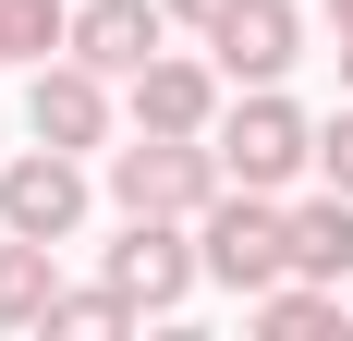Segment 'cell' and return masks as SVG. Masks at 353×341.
<instances>
[{
    "label": "cell",
    "instance_id": "6da1fadb",
    "mask_svg": "<svg viewBox=\"0 0 353 341\" xmlns=\"http://www.w3.org/2000/svg\"><path fill=\"white\" fill-rule=\"evenodd\" d=\"M232 183L208 135H134L110 146V207L122 220H208V195Z\"/></svg>",
    "mask_w": 353,
    "mask_h": 341
},
{
    "label": "cell",
    "instance_id": "7a4b0ae2",
    "mask_svg": "<svg viewBox=\"0 0 353 341\" xmlns=\"http://www.w3.org/2000/svg\"><path fill=\"white\" fill-rule=\"evenodd\" d=\"M195 244H208V280L219 293H268V280H292V207L281 195H256V183H219L208 220H195Z\"/></svg>",
    "mask_w": 353,
    "mask_h": 341
},
{
    "label": "cell",
    "instance_id": "3957f363",
    "mask_svg": "<svg viewBox=\"0 0 353 341\" xmlns=\"http://www.w3.org/2000/svg\"><path fill=\"white\" fill-rule=\"evenodd\" d=\"M208 146H219V170H232V183H256V195H281L292 170H317V122H305L281 86H244V98L219 110Z\"/></svg>",
    "mask_w": 353,
    "mask_h": 341
},
{
    "label": "cell",
    "instance_id": "277c9868",
    "mask_svg": "<svg viewBox=\"0 0 353 341\" xmlns=\"http://www.w3.org/2000/svg\"><path fill=\"white\" fill-rule=\"evenodd\" d=\"M98 280H110L134 317H171L183 293L208 280V244H195V220H122V244L98 256Z\"/></svg>",
    "mask_w": 353,
    "mask_h": 341
},
{
    "label": "cell",
    "instance_id": "5b68a950",
    "mask_svg": "<svg viewBox=\"0 0 353 341\" xmlns=\"http://www.w3.org/2000/svg\"><path fill=\"white\" fill-rule=\"evenodd\" d=\"M0 232L73 244L85 232V159H73V146H25V159L0 170Z\"/></svg>",
    "mask_w": 353,
    "mask_h": 341
},
{
    "label": "cell",
    "instance_id": "8992f818",
    "mask_svg": "<svg viewBox=\"0 0 353 341\" xmlns=\"http://www.w3.org/2000/svg\"><path fill=\"white\" fill-rule=\"evenodd\" d=\"M25 135L37 146H73V159H85V146H110V73L98 61H37L25 73Z\"/></svg>",
    "mask_w": 353,
    "mask_h": 341
},
{
    "label": "cell",
    "instance_id": "52a82bcc",
    "mask_svg": "<svg viewBox=\"0 0 353 341\" xmlns=\"http://www.w3.org/2000/svg\"><path fill=\"white\" fill-rule=\"evenodd\" d=\"M208 61L232 73V86H281V73L305 61V12H292V0H232L219 37H208Z\"/></svg>",
    "mask_w": 353,
    "mask_h": 341
},
{
    "label": "cell",
    "instance_id": "ba28073f",
    "mask_svg": "<svg viewBox=\"0 0 353 341\" xmlns=\"http://www.w3.org/2000/svg\"><path fill=\"white\" fill-rule=\"evenodd\" d=\"M219 86H232V73L219 61H183V49H159V61L134 73V135H219Z\"/></svg>",
    "mask_w": 353,
    "mask_h": 341
},
{
    "label": "cell",
    "instance_id": "9c48e42d",
    "mask_svg": "<svg viewBox=\"0 0 353 341\" xmlns=\"http://www.w3.org/2000/svg\"><path fill=\"white\" fill-rule=\"evenodd\" d=\"M159 49H171V12L159 0H73V61H98L110 86H134Z\"/></svg>",
    "mask_w": 353,
    "mask_h": 341
},
{
    "label": "cell",
    "instance_id": "30bf717a",
    "mask_svg": "<svg viewBox=\"0 0 353 341\" xmlns=\"http://www.w3.org/2000/svg\"><path fill=\"white\" fill-rule=\"evenodd\" d=\"M49 305H61L49 244H37V232H0V329H49Z\"/></svg>",
    "mask_w": 353,
    "mask_h": 341
},
{
    "label": "cell",
    "instance_id": "8fae6325",
    "mask_svg": "<svg viewBox=\"0 0 353 341\" xmlns=\"http://www.w3.org/2000/svg\"><path fill=\"white\" fill-rule=\"evenodd\" d=\"M292 269H305V280H353V195H341V183L292 207Z\"/></svg>",
    "mask_w": 353,
    "mask_h": 341
},
{
    "label": "cell",
    "instance_id": "7c38bea8",
    "mask_svg": "<svg viewBox=\"0 0 353 341\" xmlns=\"http://www.w3.org/2000/svg\"><path fill=\"white\" fill-rule=\"evenodd\" d=\"M256 329L268 341H317V329H341V280H268V293H256Z\"/></svg>",
    "mask_w": 353,
    "mask_h": 341
},
{
    "label": "cell",
    "instance_id": "4fadbf2b",
    "mask_svg": "<svg viewBox=\"0 0 353 341\" xmlns=\"http://www.w3.org/2000/svg\"><path fill=\"white\" fill-rule=\"evenodd\" d=\"M12 12V61H61L73 49V0H0Z\"/></svg>",
    "mask_w": 353,
    "mask_h": 341
},
{
    "label": "cell",
    "instance_id": "5bb4252c",
    "mask_svg": "<svg viewBox=\"0 0 353 341\" xmlns=\"http://www.w3.org/2000/svg\"><path fill=\"white\" fill-rule=\"evenodd\" d=\"M110 329H134V305H122V293H61V305H49V341H110Z\"/></svg>",
    "mask_w": 353,
    "mask_h": 341
},
{
    "label": "cell",
    "instance_id": "9a60e30c",
    "mask_svg": "<svg viewBox=\"0 0 353 341\" xmlns=\"http://www.w3.org/2000/svg\"><path fill=\"white\" fill-rule=\"evenodd\" d=\"M317 170H329V183H341V195H353V98H341V110H329V122H317Z\"/></svg>",
    "mask_w": 353,
    "mask_h": 341
},
{
    "label": "cell",
    "instance_id": "2e32d148",
    "mask_svg": "<svg viewBox=\"0 0 353 341\" xmlns=\"http://www.w3.org/2000/svg\"><path fill=\"white\" fill-rule=\"evenodd\" d=\"M159 12H171V25H195V37H219V12H232V0H159Z\"/></svg>",
    "mask_w": 353,
    "mask_h": 341
},
{
    "label": "cell",
    "instance_id": "e0dca14e",
    "mask_svg": "<svg viewBox=\"0 0 353 341\" xmlns=\"http://www.w3.org/2000/svg\"><path fill=\"white\" fill-rule=\"evenodd\" d=\"M317 12H329V25H341V37H353V0H317Z\"/></svg>",
    "mask_w": 353,
    "mask_h": 341
},
{
    "label": "cell",
    "instance_id": "ac0fdd59",
    "mask_svg": "<svg viewBox=\"0 0 353 341\" xmlns=\"http://www.w3.org/2000/svg\"><path fill=\"white\" fill-rule=\"evenodd\" d=\"M341 98H353V37H341Z\"/></svg>",
    "mask_w": 353,
    "mask_h": 341
},
{
    "label": "cell",
    "instance_id": "d6986e66",
    "mask_svg": "<svg viewBox=\"0 0 353 341\" xmlns=\"http://www.w3.org/2000/svg\"><path fill=\"white\" fill-rule=\"evenodd\" d=\"M0 61H12V12H0Z\"/></svg>",
    "mask_w": 353,
    "mask_h": 341
}]
</instances>
